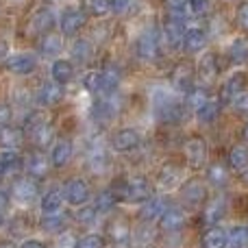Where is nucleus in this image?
<instances>
[{"label": "nucleus", "instance_id": "23", "mask_svg": "<svg viewBox=\"0 0 248 248\" xmlns=\"http://www.w3.org/2000/svg\"><path fill=\"white\" fill-rule=\"evenodd\" d=\"M224 214H227V201H224L222 196L211 198V201H207L205 207H202V224H205L207 229L216 227V224L224 218Z\"/></svg>", "mask_w": 248, "mask_h": 248}, {"label": "nucleus", "instance_id": "26", "mask_svg": "<svg viewBox=\"0 0 248 248\" xmlns=\"http://www.w3.org/2000/svg\"><path fill=\"white\" fill-rule=\"evenodd\" d=\"M24 141V133L22 128H16L11 124H4L0 126V148L4 150H17Z\"/></svg>", "mask_w": 248, "mask_h": 248}, {"label": "nucleus", "instance_id": "46", "mask_svg": "<svg viewBox=\"0 0 248 248\" xmlns=\"http://www.w3.org/2000/svg\"><path fill=\"white\" fill-rule=\"evenodd\" d=\"M166 11H168V16H174V17H179V20H185L189 13L187 0H166Z\"/></svg>", "mask_w": 248, "mask_h": 248}, {"label": "nucleus", "instance_id": "31", "mask_svg": "<svg viewBox=\"0 0 248 248\" xmlns=\"http://www.w3.org/2000/svg\"><path fill=\"white\" fill-rule=\"evenodd\" d=\"M103 72V96H111L120 85V70L113 63H105Z\"/></svg>", "mask_w": 248, "mask_h": 248}, {"label": "nucleus", "instance_id": "48", "mask_svg": "<svg viewBox=\"0 0 248 248\" xmlns=\"http://www.w3.org/2000/svg\"><path fill=\"white\" fill-rule=\"evenodd\" d=\"M187 7L192 16H205V13H209L211 2L209 0H187Z\"/></svg>", "mask_w": 248, "mask_h": 248}, {"label": "nucleus", "instance_id": "27", "mask_svg": "<svg viewBox=\"0 0 248 248\" xmlns=\"http://www.w3.org/2000/svg\"><path fill=\"white\" fill-rule=\"evenodd\" d=\"M29 140L33 141L35 148H39V150L48 148V146L55 144V126H52L50 122L39 124V126L29 135Z\"/></svg>", "mask_w": 248, "mask_h": 248}, {"label": "nucleus", "instance_id": "35", "mask_svg": "<svg viewBox=\"0 0 248 248\" xmlns=\"http://www.w3.org/2000/svg\"><path fill=\"white\" fill-rule=\"evenodd\" d=\"M229 170L231 168L227 166V163H211L209 168H207V183L216 185V187H224V185L229 183Z\"/></svg>", "mask_w": 248, "mask_h": 248}, {"label": "nucleus", "instance_id": "44", "mask_svg": "<svg viewBox=\"0 0 248 248\" xmlns=\"http://www.w3.org/2000/svg\"><path fill=\"white\" fill-rule=\"evenodd\" d=\"M96 209L100 211V214H109V211L113 209V207L118 205V201H116V196H113V192H111V187H107V189H103V192L96 196Z\"/></svg>", "mask_w": 248, "mask_h": 248}, {"label": "nucleus", "instance_id": "36", "mask_svg": "<svg viewBox=\"0 0 248 248\" xmlns=\"http://www.w3.org/2000/svg\"><path fill=\"white\" fill-rule=\"evenodd\" d=\"M81 9L90 17H105L111 13V0H81Z\"/></svg>", "mask_w": 248, "mask_h": 248}, {"label": "nucleus", "instance_id": "24", "mask_svg": "<svg viewBox=\"0 0 248 248\" xmlns=\"http://www.w3.org/2000/svg\"><path fill=\"white\" fill-rule=\"evenodd\" d=\"M39 50L46 57H57L61 50H63V33L61 31H48V33L42 35L39 39Z\"/></svg>", "mask_w": 248, "mask_h": 248}, {"label": "nucleus", "instance_id": "18", "mask_svg": "<svg viewBox=\"0 0 248 248\" xmlns=\"http://www.w3.org/2000/svg\"><path fill=\"white\" fill-rule=\"evenodd\" d=\"M72 155H74L72 140H68V137H59V140H55V144L50 146V163H52V168H57V170L65 168L70 161H72Z\"/></svg>", "mask_w": 248, "mask_h": 248}, {"label": "nucleus", "instance_id": "20", "mask_svg": "<svg viewBox=\"0 0 248 248\" xmlns=\"http://www.w3.org/2000/svg\"><path fill=\"white\" fill-rule=\"evenodd\" d=\"M246 92V74L244 72H235L224 81L222 90H220V103L227 105V103H233L237 96Z\"/></svg>", "mask_w": 248, "mask_h": 248}, {"label": "nucleus", "instance_id": "30", "mask_svg": "<svg viewBox=\"0 0 248 248\" xmlns=\"http://www.w3.org/2000/svg\"><path fill=\"white\" fill-rule=\"evenodd\" d=\"M227 166L233 172H244L248 168V146L235 144L227 155Z\"/></svg>", "mask_w": 248, "mask_h": 248}, {"label": "nucleus", "instance_id": "37", "mask_svg": "<svg viewBox=\"0 0 248 248\" xmlns=\"http://www.w3.org/2000/svg\"><path fill=\"white\" fill-rule=\"evenodd\" d=\"M220 109H222V103H218V100H207V103L196 111L198 122H201V124L216 122V120H218V116H220Z\"/></svg>", "mask_w": 248, "mask_h": 248}, {"label": "nucleus", "instance_id": "22", "mask_svg": "<svg viewBox=\"0 0 248 248\" xmlns=\"http://www.w3.org/2000/svg\"><path fill=\"white\" fill-rule=\"evenodd\" d=\"M31 33H48V31L55 26V9H52V4H44V7H39L37 11L33 13V17H31Z\"/></svg>", "mask_w": 248, "mask_h": 248}, {"label": "nucleus", "instance_id": "17", "mask_svg": "<svg viewBox=\"0 0 248 248\" xmlns=\"http://www.w3.org/2000/svg\"><path fill=\"white\" fill-rule=\"evenodd\" d=\"M105 235H107L116 246H126L128 242H131V224H128L126 218L116 216V218H111L107 222Z\"/></svg>", "mask_w": 248, "mask_h": 248}, {"label": "nucleus", "instance_id": "28", "mask_svg": "<svg viewBox=\"0 0 248 248\" xmlns=\"http://www.w3.org/2000/svg\"><path fill=\"white\" fill-rule=\"evenodd\" d=\"M52 81H57L59 85H68L74 78V63L70 59H57L50 68Z\"/></svg>", "mask_w": 248, "mask_h": 248}, {"label": "nucleus", "instance_id": "47", "mask_svg": "<svg viewBox=\"0 0 248 248\" xmlns=\"http://www.w3.org/2000/svg\"><path fill=\"white\" fill-rule=\"evenodd\" d=\"M105 246H107V240H105V235L90 233V235L78 237V246L77 248H105Z\"/></svg>", "mask_w": 248, "mask_h": 248}, {"label": "nucleus", "instance_id": "49", "mask_svg": "<svg viewBox=\"0 0 248 248\" xmlns=\"http://www.w3.org/2000/svg\"><path fill=\"white\" fill-rule=\"evenodd\" d=\"M78 246V237L74 231H63L57 240V248H77Z\"/></svg>", "mask_w": 248, "mask_h": 248}, {"label": "nucleus", "instance_id": "25", "mask_svg": "<svg viewBox=\"0 0 248 248\" xmlns=\"http://www.w3.org/2000/svg\"><path fill=\"white\" fill-rule=\"evenodd\" d=\"M229 246V231L222 227H209L201 237V248H227Z\"/></svg>", "mask_w": 248, "mask_h": 248}, {"label": "nucleus", "instance_id": "32", "mask_svg": "<svg viewBox=\"0 0 248 248\" xmlns=\"http://www.w3.org/2000/svg\"><path fill=\"white\" fill-rule=\"evenodd\" d=\"M65 224V214L63 211H42V218H39V227L48 233H57L61 231V227Z\"/></svg>", "mask_w": 248, "mask_h": 248}, {"label": "nucleus", "instance_id": "10", "mask_svg": "<svg viewBox=\"0 0 248 248\" xmlns=\"http://www.w3.org/2000/svg\"><path fill=\"white\" fill-rule=\"evenodd\" d=\"M140 144H141V135L133 126H124L120 131L113 133V137H111V150L120 155L133 153V150L140 148Z\"/></svg>", "mask_w": 248, "mask_h": 248}, {"label": "nucleus", "instance_id": "45", "mask_svg": "<svg viewBox=\"0 0 248 248\" xmlns=\"http://www.w3.org/2000/svg\"><path fill=\"white\" fill-rule=\"evenodd\" d=\"M98 214L100 211L96 209V205H83V207H78V211H77V222L78 224H83V227H92V224L98 220Z\"/></svg>", "mask_w": 248, "mask_h": 248}, {"label": "nucleus", "instance_id": "59", "mask_svg": "<svg viewBox=\"0 0 248 248\" xmlns=\"http://www.w3.org/2000/svg\"><path fill=\"white\" fill-rule=\"evenodd\" d=\"M2 224H4V214L0 211V227H2Z\"/></svg>", "mask_w": 248, "mask_h": 248}, {"label": "nucleus", "instance_id": "41", "mask_svg": "<svg viewBox=\"0 0 248 248\" xmlns=\"http://www.w3.org/2000/svg\"><path fill=\"white\" fill-rule=\"evenodd\" d=\"M92 52H94V48H92L90 39H74V44H72V57H74V61L87 63V61L92 59Z\"/></svg>", "mask_w": 248, "mask_h": 248}, {"label": "nucleus", "instance_id": "39", "mask_svg": "<svg viewBox=\"0 0 248 248\" xmlns=\"http://www.w3.org/2000/svg\"><path fill=\"white\" fill-rule=\"evenodd\" d=\"M81 81L87 92H92V94H103V72H100V70H87Z\"/></svg>", "mask_w": 248, "mask_h": 248}, {"label": "nucleus", "instance_id": "21", "mask_svg": "<svg viewBox=\"0 0 248 248\" xmlns=\"http://www.w3.org/2000/svg\"><path fill=\"white\" fill-rule=\"evenodd\" d=\"M185 220H187V216H185V211L181 209V207H174L170 205L166 211L161 214V218L157 220L159 229L166 233H174V231H181L185 224Z\"/></svg>", "mask_w": 248, "mask_h": 248}, {"label": "nucleus", "instance_id": "13", "mask_svg": "<svg viewBox=\"0 0 248 248\" xmlns=\"http://www.w3.org/2000/svg\"><path fill=\"white\" fill-rule=\"evenodd\" d=\"M161 37L163 42L168 44L170 50H176V48L183 46V37H185V20H179L174 16H168L163 20L161 26Z\"/></svg>", "mask_w": 248, "mask_h": 248}, {"label": "nucleus", "instance_id": "34", "mask_svg": "<svg viewBox=\"0 0 248 248\" xmlns=\"http://www.w3.org/2000/svg\"><path fill=\"white\" fill-rule=\"evenodd\" d=\"M65 192L63 187H50L42 196V211H59L63 207Z\"/></svg>", "mask_w": 248, "mask_h": 248}, {"label": "nucleus", "instance_id": "12", "mask_svg": "<svg viewBox=\"0 0 248 248\" xmlns=\"http://www.w3.org/2000/svg\"><path fill=\"white\" fill-rule=\"evenodd\" d=\"M218 74H220L218 55L216 52H205L201 57V61L196 63V78L201 81L202 87H209L218 81Z\"/></svg>", "mask_w": 248, "mask_h": 248}, {"label": "nucleus", "instance_id": "11", "mask_svg": "<svg viewBox=\"0 0 248 248\" xmlns=\"http://www.w3.org/2000/svg\"><path fill=\"white\" fill-rule=\"evenodd\" d=\"M63 192H65V202H68V205H72V207L87 205V202H90V198H92L90 183H87L85 179H81V176L70 179L68 183H65Z\"/></svg>", "mask_w": 248, "mask_h": 248}, {"label": "nucleus", "instance_id": "53", "mask_svg": "<svg viewBox=\"0 0 248 248\" xmlns=\"http://www.w3.org/2000/svg\"><path fill=\"white\" fill-rule=\"evenodd\" d=\"M9 205H11V192H4V189H0V211H2V214H7Z\"/></svg>", "mask_w": 248, "mask_h": 248}, {"label": "nucleus", "instance_id": "54", "mask_svg": "<svg viewBox=\"0 0 248 248\" xmlns=\"http://www.w3.org/2000/svg\"><path fill=\"white\" fill-rule=\"evenodd\" d=\"M128 2H131V0H111V11H113V13L126 11V9H128Z\"/></svg>", "mask_w": 248, "mask_h": 248}, {"label": "nucleus", "instance_id": "43", "mask_svg": "<svg viewBox=\"0 0 248 248\" xmlns=\"http://www.w3.org/2000/svg\"><path fill=\"white\" fill-rule=\"evenodd\" d=\"M48 122L46 120V113L39 111V109H35V111H29V116L24 118V122H22V133H24V137H29L31 133L35 131V128L39 126V124Z\"/></svg>", "mask_w": 248, "mask_h": 248}, {"label": "nucleus", "instance_id": "50", "mask_svg": "<svg viewBox=\"0 0 248 248\" xmlns=\"http://www.w3.org/2000/svg\"><path fill=\"white\" fill-rule=\"evenodd\" d=\"M235 22H237V26H242L244 31H248V0H246V2H240V4H237Z\"/></svg>", "mask_w": 248, "mask_h": 248}, {"label": "nucleus", "instance_id": "56", "mask_svg": "<svg viewBox=\"0 0 248 248\" xmlns=\"http://www.w3.org/2000/svg\"><path fill=\"white\" fill-rule=\"evenodd\" d=\"M240 181H242V185H244V187H248V168L244 172H240Z\"/></svg>", "mask_w": 248, "mask_h": 248}, {"label": "nucleus", "instance_id": "29", "mask_svg": "<svg viewBox=\"0 0 248 248\" xmlns=\"http://www.w3.org/2000/svg\"><path fill=\"white\" fill-rule=\"evenodd\" d=\"M207 46V35L202 29H187L183 37V50L185 52H201Z\"/></svg>", "mask_w": 248, "mask_h": 248}, {"label": "nucleus", "instance_id": "8", "mask_svg": "<svg viewBox=\"0 0 248 248\" xmlns=\"http://www.w3.org/2000/svg\"><path fill=\"white\" fill-rule=\"evenodd\" d=\"M39 196V185H37V179L33 176H20V179L13 181L11 185V198L17 201L20 205H31L33 201H37Z\"/></svg>", "mask_w": 248, "mask_h": 248}, {"label": "nucleus", "instance_id": "38", "mask_svg": "<svg viewBox=\"0 0 248 248\" xmlns=\"http://www.w3.org/2000/svg\"><path fill=\"white\" fill-rule=\"evenodd\" d=\"M87 161H90V168L94 172H103L105 168H107L109 159H107V150L103 148V146H92L90 153H87Z\"/></svg>", "mask_w": 248, "mask_h": 248}, {"label": "nucleus", "instance_id": "58", "mask_svg": "<svg viewBox=\"0 0 248 248\" xmlns=\"http://www.w3.org/2000/svg\"><path fill=\"white\" fill-rule=\"evenodd\" d=\"M242 137L248 141V122H246V126H244V131H242Z\"/></svg>", "mask_w": 248, "mask_h": 248}, {"label": "nucleus", "instance_id": "14", "mask_svg": "<svg viewBox=\"0 0 248 248\" xmlns=\"http://www.w3.org/2000/svg\"><path fill=\"white\" fill-rule=\"evenodd\" d=\"M157 185L166 192L170 189H176L181 183H183V166H179L176 161H166L157 172Z\"/></svg>", "mask_w": 248, "mask_h": 248}, {"label": "nucleus", "instance_id": "3", "mask_svg": "<svg viewBox=\"0 0 248 248\" xmlns=\"http://www.w3.org/2000/svg\"><path fill=\"white\" fill-rule=\"evenodd\" d=\"M207 155H209V148L201 135H189L183 141V157L189 170H202L207 163Z\"/></svg>", "mask_w": 248, "mask_h": 248}, {"label": "nucleus", "instance_id": "57", "mask_svg": "<svg viewBox=\"0 0 248 248\" xmlns=\"http://www.w3.org/2000/svg\"><path fill=\"white\" fill-rule=\"evenodd\" d=\"M0 248H16V246H13V242L4 240V242H0Z\"/></svg>", "mask_w": 248, "mask_h": 248}, {"label": "nucleus", "instance_id": "51", "mask_svg": "<svg viewBox=\"0 0 248 248\" xmlns=\"http://www.w3.org/2000/svg\"><path fill=\"white\" fill-rule=\"evenodd\" d=\"M233 109H235L237 113H242V116H248V92H242L240 96H237L235 100H233Z\"/></svg>", "mask_w": 248, "mask_h": 248}, {"label": "nucleus", "instance_id": "2", "mask_svg": "<svg viewBox=\"0 0 248 248\" xmlns=\"http://www.w3.org/2000/svg\"><path fill=\"white\" fill-rule=\"evenodd\" d=\"M150 100H153V111L157 116V120L168 122V124L183 120L185 109H187L185 107V100H181L179 96L168 92L166 87H155Z\"/></svg>", "mask_w": 248, "mask_h": 248}, {"label": "nucleus", "instance_id": "4", "mask_svg": "<svg viewBox=\"0 0 248 248\" xmlns=\"http://www.w3.org/2000/svg\"><path fill=\"white\" fill-rule=\"evenodd\" d=\"M135 55L144 63H155L161 55V39L159 33L153 29H146L140 37L135 39Z\"/></svg>", "mask_w": 248, "mask_h": 248}, {"label": "nucleus", "instance_id": "52", "mask_svg": "<svg viewBox=\"0 0 248 248\" xmlns=\"http://www.w3.org/2000/svg\"><path fill=\"white\" fill-rule=\"evenodd\" d=\"M9 122H11V107L7 103H2L0 105V126H4Z\"/></svg>", "mask_w": 248, "mask_h": 248}, {"label": "nucleus", "instance_id": "7", "mask_svg": "<svg viewBox=\"0 0 248 248\" xmlns=\"http://www.w3.org/2000/svg\"><path fill=\"white\" fill-rule=\"evenodd\" d=\"M194 81H196V65H192L189 61H179L170 70V85L181 94H187Z\"/></svg>", "mask_w": 248, "mask_h": 248}, {"label": "nucleus", "instance_id": "9", "mask_svg": "<svg viewBox=\"0 0 248 248\" xmlns=\"http://www.w3.org/2000/svg\"><path fill=\"white\" fill-rule=\"evenodd\" d=\"M4 70L17 77H26V74H33L37 70V57L31 55V52H16V55L4 57Z\"/></svg>", "mask_w": 248, "mask_h": 248}, {"label": "nucleus", "instance_id": "19", "mask_svg": "<svg viewBox=\"0 0 248 248\" xmlns=\"http://www.w3.org/2000/svg\"><path fill=\"white\" fill-rule=\"evenodd\" d=\"M168 207H170V202H168L163 196H153L150 201H146L140 205L137 218H140L141 222H157Z\"/></svg>", "mask_w": 248, "mask_h": 248}, {"label": "nucleus", "instance_id": "33", "mask_svg": "<svg viewBox=\"0 0 248 248\" xmlns=\"http://www.w3.org/2000/svg\"><path fill=\"white\" fill-rule=\"evenodd\" d=\"M207 100H211V98H209V87H202V85L192 87V90L185 94V107L192 109V111L196 113L198 109H201L202 105L207 103Z\"/></svg>", "mask_w": 248, "mask_h": 248}, {"label": "nucleus", "instance_id": "42", "mask_svg": "<svg viewBox=\"0 0 248 248\" xmlns=\"http://www.w3.org/2000/svg\"><path fill=\"white\" fill-rule=\"evenodd\" d=\"M229 59L233 63H246L248 61V42L246 39H235V42L229 46Z\"/></svg>", "mask_w": 248, "mask_h": 248}, {"label": "nucleus", "instance_id": "1", "mask_svg": "<svg viewBox=\"0 0 248 248\" xmlns=\"http://www.w3.org/2000/svg\"><path fill=\"white\" fill-rule=\"evenodd\" d=\"M111 192L118 202H128V205H141V202L153 198V183L148 176L135 174L131 179H118L113 181Z\"/></svg>", "mask_w": 248, "mask_h": 248}, {"label": "nucleus", "instance_id": "5", "mask_svg": "<svg viewBox=\"0 0 248 248\" xmlns=\"http://www.w3.org/2000/svg\"><path fill=\"white\" fill-rule=\"evenodd\" d=\"M207 196H209L207 183L202 179H198V176H192V179H187L181 185V201H183V205H187L189 209L205 207Z\"/></svg>", "mask_w": 248, "mask_h": 248}, {"label": "nucleus", "instance_id": "15", "mask_svg": "<svg viewBox=\"0 0 248 248\" xmlns=\"http://www.w3.org/2000/svg\"><path fill=\"white\" fill-rule=\"evenodd\" d=\"M52 168L50 163V157H46V153L39 148H35L33 153H29V157H26L24 161V170L29 176H33V179H44V176H48V170Z\"/></svg>", "mask_w": 248, "mask_h": 248}, {"label": "nucleus", "instance_id": "55", "mask_svg": "<svg viewBox=\"0 0 248 248\" xmlns=\"http://www.w3.org/2000/svg\"><path fill=\"white\" fill-rule=\"evenodd\" d=\"M17 248H48L44 242H39V240H26V242H22Z\"/></svg>", "mask_w": 248, "mask_h": 248}, {"label": "nucleus", "instance_id": "16", "mask_svg": "<svg viewBox=\"0 0 248 248\" xmlns=\"http://www.w3.org/2000/svg\"><path fill=\"white\" fill-rule=\"evenodd\" d=\"M65 92H63V85H59L57 81H46L39 85L37 94H35V100H37L39 107H55L63 100Z\"/></svg>", "mask_w": 248, "mask_h": 248}, {"label": "nucleus", "instance_id": "6", "mask_svg": "<svg viewBox=\"0 0 248 248\" xmlns=\"http://www.w3.org/2000/svg\"><path fill=\"white\" fill-rule=\"evenodd\" d=\"M87 13L81 7H68L63 9V13L59 16V31L63 33V37H74L77 33H81L83 26H87Z\"/></svg>", "mask_w": 248, "mask_h": 248}, {"label": "nucleus", "instance_id": "40", "mask_svg": "<svg viewBox=\"0 0 248 248\" xmlns=\"http://www.w3.org/2000/svg\"><path fill=\"white\" fill-rule=\"evenodd\" d=\"M227 248H248V227L235 224L229 231V246Z\"/></svg>", "mask_w": 248, "mask_h": 248}]
</instances>
